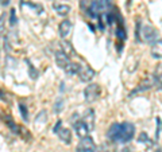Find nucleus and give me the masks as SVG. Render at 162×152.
Returning a JSON list of instances; mask_svg holds the SVG:
<instances>
[{
	"label": "nucleus",
	"instance_id": "a211bd4d",
	"mask_svg": "<svg viewBox=\"0 0 162 152\" xmlns=\"http://www.w3.org/2000/svg\"><path fill=\"white\" fill-rule=\"evenodd\" d=\"M26 62H27V65H28V74H30V77H31L32 79H37V78H38V75H39L38 70H35V67L32 66L30 61H26Z\"/></svg>",
	"mask_w": 162,
	"mask_h": 152
},
{
	"label": "nucleus",
	"instance_id": "f03ea898",
	"mask_svg": "<svg viewBox=\"0 0 162 152\" xmlns=\"http://www.w3.org/2000/svg\"><path fill=\"white\" fill-rule=\"evenodd\" d=\"M142 36H143L144 42L150 43V45H153L155 40H158V39H159L157 30H155L154 27H151L150 24L142 26V29H141V40H142Z\"/></svg>",
	"mask_w": 162,
	"mask_h": 152
},
{
	"label": "nucleus",
	"instance_id": "c756f323",
	"mask_svg": "<svg viewBox=\"0 0 162 152\" xmlns=\"http://www.w3.org/2000/svg\"><path fill=\"white\" fill-rule=\"evenodd\" d=\"M157 152H162V151H161V149H159V148H158V149H157Z\"/></svg>",
	"mask_w": 162,
	"mask_h": 152
},
{
	"label": "nucleus",
	"instance_id": "a878e982",
	"mask_svg": "<svg viewBox=\"0 0 162 152\" xmlns=\"http://www.w3.org/2000/svg\"><path fill=\"white\" fill-rule=\"evenodd\" d=\"M61 125H62V121L58 120V121H57V124L54 125V128H53V132H54V133H57V132H58V129L61 128Z\"/></svg>",
	"mask_w": 162,
	"mask_h": 152
},
{
	"label": "nucleus",
	"instance_id": "cd10ccee",
	"mask_svg": "<svg viewBox=\"0 0 162 152\" xmlns=\"http://www.w3.org/2000/svg\"><path fill=\"white\" fill-rule=\"evenodd\" d=\"M3 32V16H0V34Z\"/></svg>",
	"mask_w": 162,
	"mask_h": 152
},
{
	"label": "nucleus",
	"instance_id": "b1692460",
	"mask_svg": "<svg viewBox=\"0 0 162 152\" xmlns=\"http://www.w3.org/2000/svg\"><path fill=\"white\" fill-rule=\"evenodd\" d=\"M157 131H155V142L159 139V129H161V120H159L158 117H157Z\"/></svg>",
	"mask_w": 162,
	"mask_h": 152
},
{
	"label": "nucleus",
	"instance_id": "f257e3e1",
	"mask_svg": "<svg viewBox=\"0 0 162 152\" xmlns=\"http://www.w3.org/2000/svg\"><path fill=\"white\" fill-rule=\"evenodd\" d=\"M135 135V125L132 123L124 121V123H115L109 127L107 132V137L113 143H128L132 140Z\"/></svg>",
	"mask_w": 162,
	"mask_h": 152
},
{
	"label": "nucleus",
	"instance_id": "423d86ee",
	"mask_svg": "<svg viewBox=\"0 0 162 152\" xmlns=\"http://www.w3.org/2000/svg\"><path fill=\"white\" fill-rule=\"evenodd\" d=\"M95 70L93 69H91L89 66H85V65H82L80 69V71H78V78H80L82 82H91L92 78L95 77Z\"/></svg>",
	"mask_w": 162,
	"mask_h": 152
},
{
	"label": "nucleus",
	"instance_id": "c85d7f7f",
	"mask_svg": "<svg viewBox=\"0 0 162 152\" xmlns=\"http://www.w3.org/2000/svg\"><path fill=\"white\" fill-rule=\"evenodd\" d=\"M0 100H3V101H6V96L3 94V92L0 90Z\"/></svg>",
	"mask_w": 162,
	"mask_h": 152
},
{
	"label": "nucleus",
	"instance_id": "f3484780",
	"mask_svg": "<svg viewBox=\"0 0 162 152\" xmlns=\"http://www.w3.org/2000/svg\"><path fill=\"white\" fill-rule=\"evenodd\" d=\"M62 49H63V53L66 54L68 57H69V55H70V57H74V55H76V51H74V49L72 47V45L69 42H63Z\"/></svg>",
	"mask_w": 162,
	"mask_h": 152
},
{
	"label": "nucleus",
	"instance_id": "4468645a",
	"mask_svg": "<svg viewBox=\"0 0 162 152\" xmlns=\"http://www.w3.org/2000/svg\"><path fill=\"white\" fill-rule=\"evenodd\" d=\"M81 66H82V65L77 63V62H69V65H68L66 69H65V73H66L68 75L78 74V71H80Z\"/></svg>",
	"mask_w": 162,
	"mask_h": 152
},
{
	"label": "nucleus",
	"instance_id": "412c9836",
	"mask_svg": "<svg viewBox=\"0 0 162 152\" xmlns=\"http://www.w3.org/2000/svg\"><path fill=\"white\" fill-rule=\"evenodd\" d=\"M135 26H137V29H135V39H137L138 42H141V29H142L141 20H138Z\"/></svg>",
	"mask_w": 162,
	"mask_h": 152
},
{
	"label": "nucleus",
	"instance_id": "aec40b11",
	"mask_svg": "<svg viewBox=\"0 0 162 152\" xmlns=\"http://www.w3.org/2000/svg\"><path fill=\"white\" fill-rule=\"evenodd\" d=\"M62 106H63V100L62 98H58L54 104V113H60L62 110Z\"/></svg>",
	"mask_w": 162,
	"mask_h": 152
},
{
	"label": "nucleus",
	"instance_id": "2eb2a0df",
	"mask_svg": "<svg viewBox=\"0 0 162 152\" xmlns=\"http://www.w3.org/2000/svg\"><path fill=\"white\" fill-rule=\"evenodd\" d=\"M3 119H4V123L7 124V125H8V128H10L11 131L14 132V133L20 135V129H22V128H20V127H18V125L15 124V121L12 120V119H11L10 116H4Z\"/></svg>",
	"mask_w": 162,
	"mask_h": 152
},
{
	"label": "nucleus",
	"instance_id": "39448f33",
	"mask_svg": "<svg viewBox=\"0 0 162 152\" xmlns=\"http://www.w3.org/2000/svg\"><path fill=\"white\" fill-rule=\"evenodd\" d=\"M73 127H74V131H76V133H77V136L80 139H84L88 136L89 133V127L85 124V121L82 120V119H80L78 121H73Z\"/></svg>",
	"mask_w": 162,
	"mask_h": 152
},
{
	"label": "nucleus",
	"instance_id": "0eeeda50",
	"mask_svg": "<svg viewBox=\"0 0 162 152\" xmlns=\"http://www.w3.org/2000/svg\"><path fill=\"white\" fill-rule=\"evenodd\" d=\"M153 79H143V81L139 84V85L137 86V88L132 90V92L130 93V97L131 96H134V94H138V93H142V92H146V90H149V89H151L153 88Z\"/></svg>",
	"mask_w": 162,
	"mask_h": 152
},
{
	"label": "nucleus",
	"instance_id": "dca6fc26",
	"mask_svg": "<svg viewBox=\"0 0 162 152\" xmlns=\"http://www.w3.org/2000/svg\"><path fill=\"white\" fill-rule=\"evenodd\" d=\"M153 84L157 85L159 89H162V66L157 67V70L154 71V75H153Z\"/></svg>",
	"mask_w": 162,
	"mask_h": 152
},
{
	"label": "nucleus",
	"instance_id": "9b49d317",
	"mask_svg": "<svg viewBox=\"0 0 162 152\" xmlns=\"http://www.w3.org/2000/svg\"><path fill=\"white\" fill-rule=\"evenodd\" d=\"M151 55L154 58H162V39L155 40L151 45Z\"/></svg>",
	"mask_w": 162,
	"mask_h": 152
},
{
	"label": "nucleus",
	"instance_id": "393cba45",
	"mask_svg": "<svg viewBox=\"0 0 162 152\" xmlns=\"http://www.w3.org/2000/svg\"><path fill=\"white\" fill-rule=\"evenodd\" d=\"M45 116H46V112L43 110V112H41V114H38V116H37L35 123L38 124V121H39V123H45Z\"/></svg>",
	"mask_w": 162,
	"mask_h": 152
},
{
	"label": "nucleus",
	"instance_id": "5701e85b",
	"mask_svg": "<svg viewBox=\"0 0 162 152\" xmlns=\"http://www.w3.org/2000/svg\"><path fill=\"white\" fill-rule=\"evenodd\" d=\"M139 142L146 143L147 145H151V142H150V139H149V136L146 133H141V136H139Z\"/></svg>",
	"mask_w": 162,
	"mask_h": 152
},
{
	"label": "nucleus",
	"instance_id": "bb28decb",
	"mask_svg": "<svg viewBox=\"0 0 162 152\" xmlns=\"http://www.w3.org/2000/svg\"><path fill=\"white\" fill-rule=\"evenodd\" d=\"M10 1L11 0H0V4H1V6H8Z\"/></svg>",
	"mask_w": 162,
	"mask_h": 152
},
{
	"label": "nucleus",
	"instance_id": "20e7f679",
	"mask_svg": "<svg viewBox=\"0 0 162 152\" xmlns=\"http://www.w3.org/2000/svg\"><path fill=\"white\" fill-rule=\"evenodd\" d=\"M100 92H101V90H100V86L97 85V84H91V85H88L84 90L85 100H87L88 102H93V101H96V100L99 98Z\"/></svg>",
	"mask_w": 162,
	"mask_h": 152
},
{
	"label": "nucleus",
	"instance_id": "6ab92c4d",
	"mask_svg": "<svg viewBox=\"0 0 162 152\" xmlns=\"http://www.w3.org/2000/svg\"><path fill=\"white\" fill-rule=\"evenodd\" d=\"M19 112H20V114H22V119L25 121H28V110H27V106H26L25 104L19 102Z\"/></svg>",
	"mask_w": 162,
	"mask_h": 152
},
{
	"label": "nucleus",
	"instance_id": "f8f14e48",
	"mask_svg": "<svg viewBox=\"0 0 162 152\" xmlns=\"http://www.w3.org/2000/svg\"><path fill=\"white\" fill-rule=\"evenodd\" d=\"M82 120L85 121V124L89 127V129H93V125H95V112L93 109H88L85 112Z\"/></svg>",
	"mask_w": 162,
	"mask_h": 152
},
{
	"label": "nucleus",
	"instance_id": "1a4fd4ad",
	"mask_svg": "<svg viewBox=\"0 0 162 152\" xmlns=\"http://www.w3.org/2000/svg\"><path fill=\"white\" fill-rule=\"evenodd\" d=\"M72 30V22L68 20V19H65V20H62L60 23V27H58V31H60V35L61 38H66L68 35H69V32H70Z\"/></svg>",
	"mask_w": 162,
	"mask_h": 152
},
{
	"label": "nucleus",
	"instance_id": "9d476101",
	"mask_svg": "<svg viewBox=\"0 0 162 152\" xmlns=\"http://www.w3.org/2000/svg\"><path fill=\"white\" fill-rule=\"evenodd\" d=\"M57 135L60 136V139L65 143V144H70L72 143V133L68 128H60L58 132H57Z\"/></svg>",
	"mask_w": 162,
	"mask_h": 152
},
{
	"label": "nucleus",
	"instance_id": "4be33fe9",
	"mask_svg": "<svg viewBox=\"0 0 162 152\" xmlns=\"http://www.w3.org/2000/svg\"><path fill=\"white\" fill-rule=\"evenodd\" d=\"M18 23V18H16V14H15V10L12 8V10L10 11V24L11 26H15Z\"/></svg>",
	"mask_w": 162,
	"mask_h": 152
},
{
	"label": "nucleus",
	"instance_id": "7ed1b4c3",
	"mask_svg": "<svg viewBox=\"0 0 162 152\" xmlns=\"http://www.w3.org/2000/svg\"><path fill=\"white\" fill-rule=\"evenodd\" d=\"M97 147H96L93 139L87 136V137L81 139V142L78 143L77 148H76V152H96Z\"/></svg>",
	"mask_w": 162,
	"mask_h": 152
},
{
	"label": "nucleus",
	"instance_id": "6e6552de",
	"mask_svg": "<svg viewBox=\"0 0 162 152\" xmlns=\"http://www.w3.org/2000/svg\"><path fill=\"white\" fill-rule=\"evenodd\" d=\"M56 63L58 67H61V69L65 70L66 66L69 65V57H68L63 51H57L56 53Z\"/></svg>",
	"mask_w": 162,
	"mask_h": 152
},
{
	"label": "nucleus",
	"instance_id": "ddd939ff",
	"mask_svg": "<svg viewBox=\"0 0 162 152\" xmlns=\"http://www.w3.org/2000/svg\"><path fill=\"white\" fill-rule=\"evenodd\" d=\"M54 10L57 11V14L60 15V16H66L69 12H70V7L68 6V4H58V3H54L53 4Z\"/></svg>",
	"mask_w": 162,
	"mask_h": 152
}]
</instances>
